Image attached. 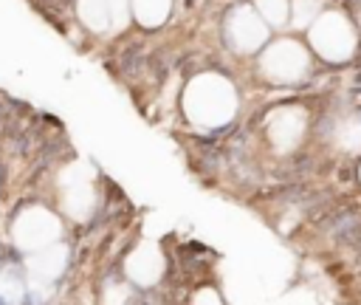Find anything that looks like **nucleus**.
I'll return each instance as SVG.
<instances>
[{
	"mask_svg": "<svg viewBox=\"0 0 361 305\" xmlns=\"http://www.w3.org/2000/svg\"><path fill=\"white\" fill-rule=\"evenodd\" d=\"M310 42L330 62H344L355 51V34L338 11H327L316 20V25L310 28Z\"/></svg>",
	"mask_w": 361,
	"mask_h": 305,
	"instance_id": "f257e3e1",
	"label": "nucleus"
},
{
	"mask_svg": "<svg viewBox=\"0 0 361 305\" xmlns=\"http://www.w3.org/2000/svg\"><path fill=\"white\" fill-rule=\"evenodd\" d=\"M305 130V110L302 107H282L271 113V138L276 150H290Z\"/></svg>",
	"mask_w": 361,
	"mask_h": 305,
	"instance_id": "7ed1b4c3",
	"label": "nucleus"
},
{
	"mask_svg": "<svg viewBox=\"0 0 361 305\" xmlns=\"http://www.w3.org/2000/svg\"><path fill=\"white\" fill-rule=\"evenodd\" d=\"M231 42L240 51H254L262 40H265V25L259 23V17L248 8H237L231 14Z\"/></svg>",
	"mask_w": 361,
	"mask_h": 305,
	"instance_id": "20e7f679",
	"label": "nucleus"
},
{
	"mask_svg": "<svg viewBox=\"0 0 361 305\" xmlns=\"http://www.w3.org/2000/svg\"><path fill=\"white\" fill-rule=\"evenodd\" d=\"M262 71L276 82H299L307 71V54L293 40H282L265 51Z\"/></svg>",
	"mask_w": 361,
	"mask_h": 305,
	"instance_id": "f03ea898",
	"label": "nucleus"
},
{
	"mask_svg": "<svg viewBox=\"0 0 361 305\" xmlns=\"http://www.w3.org/2000/svg\"><path fill=\"white\" fill-rule=\"evenodd\" d=\"M336 141L341 150L347 152H358L361 150V116H350L338 124L336 130Z\"/></svg>",
	"mask_w": 361,
	"mask_h": 305,
	"instance_id": "39448f33",
	"label": "nucleus"
},
{
	"mask_svg": "<svg viewBox=\"0 0 361 305\" xmlns=\"http://www.w3.org/2000/svg\"><path fill=\"white\" fill-rule=\"evenodd\" d=\"M322 0H293V23L296 25H305L313 20V14L319 11Z\"/></svg>",
	"mask_w": 361,
	"mask_h": 305,
	"instance_id": "0eeeda50",
	"label": "nucleus"
},
{
	"mask_svg": "<svg viewBox=\"0 0 361 305\" xmlns=\"http://www.w3.org/2000/svg\"><path fill=\"white\" fill-rule=\"evenodd\" d=\"M257 6L274 25H282L288 20V0H257Z\"/></svg>",
	"mask_w": 361,
	"mask_h": 305,
	"instance_id": "423d86ee",
	"label": "nucleus"
}]
</instances>
